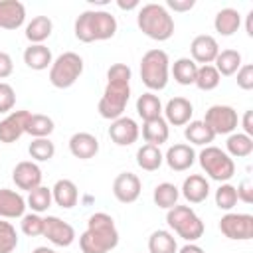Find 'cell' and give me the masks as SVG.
I'll use <instances>...</instances> for the list:
<instances>
[{"label":"cell","mask_w":253,"mask_h":253,"mask_svg":"<svg viewBox=\"0 0 253 253\" xmlns=\"http://www.w3.org/2000/svg\"><path fill=\"white\" fill-rule=\"evenodd\" d=\"M176 237L168 229H156L148 237V253H176Z\"/></svg>","instance_id":"cell-34"},{"label":"cell","mask_w":253,"mask_h":253,"mask_svg":"<svg viewBox=\"0 0 253 253\" xmlns=\"http://www.w3.org/2000/svg\"><path fill=\"white\" fill-rule=\"evenodd\" d=\"M69 152L79 160H89L99 152V140L91 132H75L69 138Z\"/></svg>","instance_id":"cell-21"},{"label":"cell","mask_w":253,"mask_h":253,"mask_svg":"<svg viewBox=\"0 0 253 253\" xmlns=\"http://www.w3.org/2000/svg\"><path fill=\"white\" fill-rule=\"evenodd\" d=\"M26 22V6L20 0H0V28L18 30Z\"/></svg>","instance_id":"cell-20"},{"label":"cell","mask_w":253,"mask_h":253,"mask_svg":"<svg viewBox=\"0 0 253 253\" xmlns=\"http://www.w3.org/2000/svg\"><path fill=\"white\" fill-rule=\"evenodd\" d=\"M14 71V61L10 57V53L6 51H0V79H6L10 77Z\"/></svg>","instance_id":"cell-46"},{"label":"cell","mask_w":253,"mask_h":253,"mask_svg":"<svg viewBox=\"0 0 253 253\" xmlns=\"http://www.w3.org/2000/svg\"><path fill=\"white\" fill-rule=\"evenodd\" d=\"M213 200H215V206H217L219 210H223V211H231V210L237 206V202H239V200H237L235 186L229 184V182L219 184V188L215 190Z\"/></svg>","instance_id":"cell-40"},{"label":"cell","mask_w":253,"mask_h":253,"mask_svg":"<svg viewBox=\"0 0 253 253\" xmlns=\"http://www.w3.org/2000/svg\"><path fill=\"white\" fill-rule=\"evenodd\" d=\"M26 198L10 188H0V219H18L26 213Z\"/></svg>","instance_id":"cell-19"},{"label":"cell","mask_w":253,"mask_h":253,"mask_svg":"<svg viewBox=\"0 0 253 253\" xmlns=\"http://www.w3.org/2000/svg\"><path fill=\"white\" fill-rule=\"evenodd\" d=\"M51 198H53V202H55L59 208L71 210L73 206H77L79 190H77V186H75L73 180L61 178V180H57V182L53 184V188H51Z\"/></svg>","instance_id":"cell-23"},{"label":"cell","mask_w":253,"mask_h":253,"mask_svg":"<svg viewBox=\"0 0 253 253\" xmlns=\"http://www.w3.org/2000/svg\"><path fill=\"white\" fill-rule=\"evenodd\" d=\"M237 87L243 91L253 89V65L251 63H245L237 69Z\"/></svg>","instance_id":"cell-44"},{"label":"cell","mask_w":253,"mask_h":253,"mask_svg":"<svg viewBox=\"0 0 253 253\" xmlns=\"http://www.w3.org/2000/svg\"><path fill=\"white\" fill-rule=\"evenodd\" d=\"M130 67L126 63H113L107 71V87L99 99L97 111L103 119L115 121L123 117L130 99Z\"/></svg>","instance_id":"cell-1"},{"label":"cell","mask_w":253,"mask_h":253,"mask_svg":"<svg viewBox=\"0 0 253 253\" xmlns=\"http://www.w3.org/2000/svg\"><path fill=\"white\" fill-rule=\"evenodd\" d=\"M219 231L231 241H249L253 239V215L227 211L219 219Z\"/></svg>","instance_id":"cell-9"},{"label":"cell","mask_w":253,"mask_h":253,"mask_svg":"<svg viewBox=\"0 0 253 253\" xmlns=\"http://www.w3.org/2000/svg\"><path fill=\"white\" fill-rule=\"evenodd\" d=\"M225 152L231 158H245L253 152V136H247L245 132H231L225 140Z\"/></svg>","instance_id":"cell-30"},{"label":"cell","mask_w":253,"mask_h":253,"mask_svg":"<svg viewBox=\"0 0 253 253\" xmlns=\"http://www.w3.org/2000/svg\"><path fill=\"white\" fill-rule=\"evenodd\" d=\"M164 162V154L160 152V146H154V144H142L138 150H136V164L146 170V172H154L162 166Z\"/></svg>","instance_id":"cell-32"},{"label":"cell","mask_w":253,"mask_h":253,"mask_svg":"<svg viewBox=\"0 0 253 253\" xmlns=\"http://www.w3.org/2000/svg\"><path fill=\"white\" fill-rule=\"evenodd\" d=\"M43 237H47V241H51L57 247H69L75 241V229L71 223L63 221L57 215H47L43 217Z\"/></svg>","instance_id":"cell-11"},{"label":"cell","mask_w":253,"mask_h":253,"mask_svg":"<svg viewBox=\"0 0 253 253\" xmlns=\"http://www.w3.org/2000/svg\"><path fill=\"white\" fill-rule=\"evenodd\" d=\"M180 190H182L180 194L186 198V202H190V204H202L210 196V182L202 174H190L182 182V188Z\"/></svg>","instance_id":"cell-22"},{"label":"cell","mask_w":253,"mask_h":253,"mask_svg":"<svg viewBox=\"0 0 253 253\" xmlns=\"http://www.w3.org/2000/svg\"><path fill=\"white\" fill-rule=\"evenodd\" d=\"M136 26L146 38L154 42H166L174 36V18L162 4L156 2H148L138 8Z\"/></svg>","instance_id":"cell-4"},{"label":"cell","mask_w":253,"mask_h":253,"mask_svg":"<svg viewBox=\"0 0 253 253\" xmlns=\"http://www.w3.org/2000/svg\"><path fill=\"white\" fill-rule=\"evenodd\" d=\"M235 192H237V200H241L243 204H253V182L249 178L241 180L235 186Z\"/></svg>","instance_id":"cell-45"},{"label":"cell","mask_w":253,"mask_h":253,"mask_svg":"<svg viewBox=\"0 0 253 253\" xmlns=\"http://www.w3.org/2000/svg\"><path fill=\"white\" fill-rule=\"evenodd\" d=\"M219 81H221V75L217 73V69L213 65H198L194 85L200 91H213L219 85Z\"/></svg>","instance_id":"cell-38"},{"label":"cell","mask_w":253,"mask_h":253,"mask_svg":"<svg viewBox=\"0 0 253 253\" xmlns=\"http://www.w3.org/2000/svg\"><path fill=\"white\" fill-rule=\"evenodd\" d=\"M16 105V91L10 83L0 81V113H12Z\"/></svg>","instance_id":"cell-43"},{"label":"cell","mask_w":253,"mask_h":253,"mask_svg":"<svg viewBox=\"0 0 253 253\" xmlns=\"http://www.w3.org/2000/svg\"><path fill=\"white\" fill-rule=\"evenodd\" d=\"M30 111H12L0 121V142L12 144L26 132Z\"/></svg>","instance_id":"cell-16"},{"label":"cell","mask_w":253,"mask_h":253,"mask_svg":"<svg viewBox=\"0 0 253 253\" xmlns=\"http://www.w3.org/2000/svg\"><path fill=\"white\" fill-rule=\"evenodd\" d=\"M53 198H51V188L47 186H38L34 188L32 192H28V198H26V206L34 211V213H43L49 210Z\"/></svg>","instance_id":"cell-37"},{"label":"cell","mask_w":253,"mask_h":253,"mask_svg":"<svg viewBox=\"0 0 253 253\" xmlns=\"http://www.w3.org/2000/svg\"><path fill=\"white\" fill-rule=\"evenodd\" d=\"M42 178H43L42 168L34 160H22L12 170V180H14L16 188L24 190V192H32L34 188L42 186Z\"/></svg>","instance_id":"cell-12"},{"label":"cell","mask_w":253,"mask_h":253,"mask_svg":"<svg viewBox=\"0 0 253 253\" xmlns=\"http://www.w3.org/2000/svg\"><path fill=\"white\" fill-rule=\"evenodd\" d=\"M166 223L178 237H182L188 243L198 241L206 229L202 217L190 206H178V204L166 211Z\"/></svg>","instance_id":"cell-6"},{"label":"cell","mask_w":253,"mask_h":253,"mask_svg":"<svg viewBox=\"0 0 253 253\" xmlns=\"http://www.w3.org/2000/svg\"><path fill=\"white\" fill-rule=\"evenodd\" d=\"M18 247V231L10 221L0 219V253H12Z\"/></svg>","instance_id":"cell-41"},{"label":"cell","mask_w":253,"mask_h":253,"mask_svg":"<svg viewBox=\"0 0 253 253\" xmlns=\"http://www.w3.org/2000/svg\"><path fill=\"white\" fill-rule=\"evenodd\" d=\"M241 65H243V63H241V53H239L237 49H219L217 57L213 59V67H215L217 73L223 75V77L235 75Z\"/></svg>","instance_id":"cell-29"},{"label":"cell","mask_w":253,"mask_h":253,"mask_svg":"<svg viewBox=\"0 0 253 253\" xmlns=\"http://www.w3.org/2000/svg\"><path fill=\"white\" fill-rule=\"evenodd\" d=\"M172 77L176 83L180 85H194L196 81V73H198V63L192 61L190 57H178L172 63Z\"/></svg>","instance_id":"cell-35"},{"label":"cell","mask_w":253,"mask_h":253,"mask_svg":"<svg viewBox=\"0 0 253 253\" xmlns=\"http://www.w3.org/2000/svg\"><path fill=\"white\" fill-rule=\"evenodd\" d=\"M55 125L53 119L42 113H30L28 123H26V132L34 138H49V134L53 132Z\"/></svg>","instance_id":"cell-31"},{"label":"cell","mask_w":253,"mask_h":253,"mask_svg":"<svg viewBox=\"0 0 253 253\" xmlns=\"http://www.w3.org/2000/svg\"><path fill=\"white\" fill-rule=\"evenodd\" d=\"M204 123L211 128V132L215 136L217 134H231V132H235V128L239 125V117H237V111L229 105H211L206 111Z\"/></svg>","instance_id":"cell-10"},{"label":"cell","mask_w":253,"mask_h":253,"mask_svg":"<svg viewBox=\"0 0 253 253\" xmlns=\"http://www.w3.org/2000/svg\"><path fill=\"white\" fill-rule=\"evenodd\" d=\"M245 32L249 38H253V10H249L245 16Z\"/></svg>","instance_id":"cell-51"},{"label":"cell","mask_w":253,"mask_h":253,"mask_svg":"<svg viewBox=\"0 0 253 253\" xmlns=\"http://www.w3.org/2000/svg\"><path fill=\"white\" fill-rule=\"evenodd\" d=\"M24 63L34 71H43L53 63L51 49L43 43H30L24 49Z\"/></svg>","instance_id":"cell-24"},{"label":"cell","mask_w":253,"mask_h":253,"mask_svg":"<svg viewBox=\"0 0 253 253\" xmlns=\"http://www.w3.org/2000/svg\"><path fill=\"white\" fill-rule=\"evenodd\" d=\"M142 190L140 178L132 172H121L115 180H113V196L121 202V204H132L138 200Z\"/></svg>","instance_id":"cell-14"},{"label":"cell","mask_w":253,"mask_h":253,"mask_svg":"<svg viewBox=\"0 0 253 253\" xmlns=\"http://www.w3.org/2000/svg\"><path fill=\"white\" fill-rule=\"evenodd\" d=\"M117 18L107 10H85L77 16L73 32L75 38L83 43L105 42L117 34Z\"/></svg>","instance_id":"cell-3"},{"label":"cell","mask_w":253,"mask_h":253,"mask_svg":"<svg viewBox=\"0 0 253 253\" xmlns=\"http://www.w3.org/2000/svg\"><path fill=\"white\" fill-rule=\"evenodd\" d=\"M28 152L34 162H47L55 154V144L49 138H34L28 146Z\"/></svg>","instance_id":"cell-39"},{"label":"cell","mask_w":253,"mask_h":253,"mask_svg":"<svg viewBox=\"0 0 253 253\" xmlns=\"http://www.w3.org/2000/svg\"><path fill=\"white\" fill-rule=\"evenodd\" d=\"M109 136H111V140H113L117 146H130V144H134V142L138 140L140 128H138V125H136L134 119L123 115V117L111 121Z\"/></svg>","instance_id":"cell-13"},{"label":"cell","mask_w":253,"mask_h":253,"mask_svg":"<svg viewBox=\"0 0 253 253\" xmlns=\"http://www.w3.org/2000/svg\"><path fill=\"white\" fill-rule=\"evenodd\" d=\"M117 6H119L121 10H134V8H140V4H138V0H130V2H125V0H119V2H117Z\"/></svg>","instance_id":"cell-50"},{"label":"cell","mask_w":253,"mask_h":253,"mask_svg":"<svg viewBox=\"0 0 253 253\" xmlns=\"http://www.w3.org/2000/svg\"><path fill=\"white\" fill-rule=\"evenodd\" d=\"M20 227H22V233L28 235V237H38L43 233V217L40 213H24L20 217Z\"/></svg>","instance_id":"cell-42"},{"label":"cell","mask_w":253,"mask_h":253,"mask_svg":"<svg viewBox=\"0 0 253 253\" xmlns=\"http://www.w3.org/2000/svg\"><path fill=\"white\" fill-rule=\"evenodd\" d=\"M136 113L142 121H152V119H158L162 117V103H160V97L154 95V93H142L138 99H136Z\"/></svg>","instance_id":"cell-33"},{"label":"cell","mask_w":253,"mask_h":253,"mask_svg":"<svg viewBox=\"0 0 253 253\" xmlns=\"http://www.w3.org/2000/svg\"><path fill=\"white\" fill-rule=\"evenodd\" d=\"M190 53H192V61L202 63V65H211L213 59L219 53V43L213 36L210 34H200L192 40L190 43Z\"/></svg>","instance_id":"cell-15"},{"label":"cell","mask_w":253,"mask_h":253,"mask_svg":"<svg viewBox=\"0 0 253 253\" xmlns=\"http://www.w3.org/2000/svg\"><path fill=\"white\" fill-rule=\"evenodd\" d=\"M83 73V57L75 51H63L49 67V83L55 89H69Z\"/></svg>","instance_id":"cell-8"},{"label":"cell","mask_w":253,"mask_h":253,"mask_svg":"<svg viewBox=\"0 0 253 253\" xmlns=\"http://www.w3.org/2000/svg\"><path fill=\"white\" fill-rule=\"evenodd\" d=\"M178 198H180V190L172 184V182H162L154 188L152 192V200L158 208L162 210H170L178 204Z\"/></svg>","instance_id":"cell-36"},{"label":"cell","mask_w":253,"mask_h":253,"mask_svg":"<svg viewBox=\"0 0 253 253\" xmlns=\"http://www.w3.org/2000/svg\"><path fill=\"white\" fill-rule=\"evenodd\" d=\"M184 136L190 144H196V146H210L215 138V134L204 121H190L184 126Z\"/></svg>","instance_id":"cell-28"},{"label":"cell","mask_w":253,"mask_h":253,"mask_svg":"<svg viewBox=\"0 0 253 253\" xmlns=\"http://www.w3.org/2000/svg\"><path fill=\"white\" fill-rule=\"evenodd\" d=\"M119 245V231L115 219L97 211L87 219V229L79 235V247L83 253H109Z\"/></svg>","instance_id":"cell-2"},{"label":"cell","mask_w":253,"mask_h":253,"mask_svg":"<svg viewBox=\"0 0 253 253\" xmlns=\"http://www.w3.org/2000/svg\"><path fill=\"white\" fill-rule=\"evenodd\" d=\"M168 136H170V126L164 121V117H158V119L142 123V138L146 140V144L160 146V144H164L168 140Z\"/></svg>","instance_id":"cell-25"},{"label":"cell","mask_w":253,"mask_h":253,"mask_svg":"<svg viewBox=\"0 0 253 253\" xmlns=\"http://www.w3.org/2000/svg\"><path fill=\"white\" fill-rule=\"evenodd\" d=\"M140 79L152 91H162L170 79V59L164 49H148L140 59Z\"/></svg>","instance_id":"cell-5"},{"label":"cell","mask_w":253,"mask_h":253,"mask_svg":"<svg viewBox=\"0 0 253 253\" xmlns=\"http://www.w3.org/2000/svg\"><path fill=\"white\" fill-rule=\"evenodd\" d=\"M176 253H206L200 245H196V243H186V245H182Z\"/></svg>","instance_id":"cell-49"},{"label":"cell","mask_w":253,"mask_h":253,"mask_svg":"<svg viewBox=\"0 0 253 253\" xmlns=\"http://www.w3.org/2000/svg\"><path fill=\"white\" fill-rule=\"evenodd\" d=\"M164 113V121L168 125H174V126H186L190 121H192V115H194V105L190 103V99L186 97H172L166 107L162 109Z\"/></svg>","instance_id":"cell-17"},{"label":"cell","mask_w":253,"mask_h":253,"mask_svg":"<svg viewBox=\"0 0 253 253\" xmlns=\"http://www.w3.org/2000/svg\"><path fill=\"white\" fill-rule=\"evenodd\" d=\"M32 253H57V251H53V249H49V247H36Z\"/></svg>","instance_id":"cell-52"},{"label":"cell","mask_w":253,"mask_h":253,"mask_svg":"<svg viewBox=\"0 0 253 253\" xmlns=\"http://www.w3.org/2000/svg\"><path fill=\"white\" fill-rule=\"evenodd\" d=\"M53 32V22L47 16H34L26 26V40L30 43H43Z\"/></svg>","instance_id":"cell-26"},{"label":"cell","mask_w":253,"mask_h":253,"mask_svg":"<svg viewBox=\"0 0 253 253\" xmlns=\"http://www.w3.org/2000/svg\"><path fill=\"white\" fill-rule=\"evenodd\" d=\"M196 158H198L202 170L208 174L210 180H215V182L223 184V182H229L235 174L233 158L225 150H221L219 146H211V144L204 146Z\"/></svg>","instance_id":"cell-7"},{"label":"cell","mask_w":253,"mask_h":253,"mask_svg":"<svg viewBox=\"0 0 253 253\" xmlns=\"http://www.w3.org/2000/svg\"><path fill=\"white\" fill-rule=\"evenodd\" d=\"M241 126H243V132H245L247 136H253V111H251V109L243 113Z\"/></svg>","instance_id":"cell-48"},{"label":"cell","mask_w":253,"mask_h":253,"mask_svg":"<svg viewBox=\"0 0 253 253\" xmlns=\"http://www.w3.org/2000/svg\"><path fill=\"white\" fill-rule=\"evenodd\" d=\"M164 162L168 164L170 170L174 172H184V170H190L196 162V152L190 144H184V142H178V144H172L166 154H164Z\"/></svg>","instance_id":"cell-18"},{"label":"cell","mask_w":253,"mask_h":253,"mask_svg":"<svg viewBox=\"0 0 253 253\" xmlns=\"http://www.w3.org/2000/svg\"><path fill=\"white\" fill-rule=\"evenodd\" d=\"M241 26V14L235 8H221L213 18V28L221 36H233Z\"/></svg>","instance_id":"cell-27"},{"label":"cell","mask_w":253,"mask_h":253,"mask_svg":"<svg viewBox=\"0 0 253 253\" xmlns=\"http://www.w3.org/2000/svg\"><path fill=\"white\" fill-rule=\"evenodd\" d=\"M196 6V0H166V10H174V12H188Z\"/></svg>","instance_id":"cell-47"}]
</instances>
